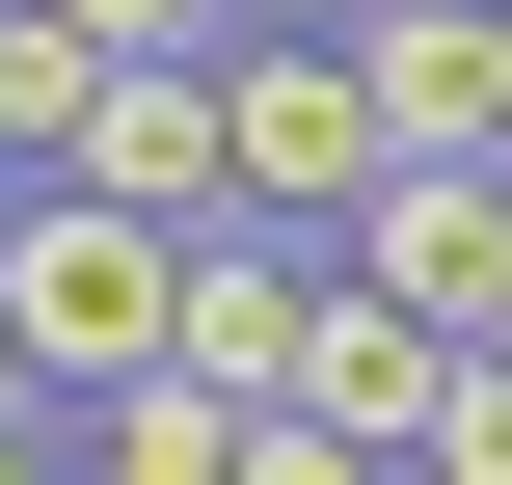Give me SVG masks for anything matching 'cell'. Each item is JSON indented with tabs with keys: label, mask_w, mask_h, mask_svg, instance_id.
I'll use <instances>...</instances> for the list:
<instances>
[{
	"label": "cell",
	"mask_w": 512,
	"mask_h": 485,
	"mask_svg": "<svg viewBox=\"0 0 512 485\" xmlns=\"http://www.w3.org/2000/svg\"><path fill=\"white\" fill-rule=\"evenodd\" d=\"M0 324H27L54 432H108V405L189 351V243H162V216H108V189H27V216H0Z\"/></svg>",
	"instance_id": "obj_1"
},
{
	"label": "cell",
	"mask_w": 512,
	"mask_h": 485,
	"mask_svg": "<svg viewBox=\"0 0 512 485\" xmlns=\"http://www.w3.org/2000/svg\"><path fill=\"white\" fill-rule=\"evenodd\" d=\"M216 135H243V216H297V243H351V216L405 189V135H378V54H351V27H243V54H216Z\"/></svg>",
	"instance_id": "obj_2"
},
{
	"label": "cell",
	"mask_w": 512,
	"mask_h": 485,
	"mask_svg": "<svg viewBox=\"0 0 512 485\" xmlns=\"http://www.w3.org/2000/svg\"><path fill=\"white\" fill-rule=\"evenodd\" d=\"M324 297H351V243H297V216H216L189 243V405H297V351H324Z\"/></svg>",
	"instance_id": "obj_3"
},
{
	"label": "cell",
	"mask_w": 512,
	"mask_h": 485,
	"mask_svg": "<svg viewBox=\"0 0 512 485\" xmlns=\"http://www.w3.org/2000/svg\"><path fill=\"white\" fill-rule=\"evenodd\" d=\"M351 297H405V324L512 351V189H486V162H405V189L351 216Z\"/></svg>",
	"instance_id": "obj_4"
},
{
	"label": "cell",
	"mask_w": 512,
	"mask_h": 485,
	"mask_svg": "<svg viewBox=\"0 0 512 485\" xmlns=\"http://www.w3.org/2000/svg\"><path fill=\"white\" fill-rule=\"evenodd\" d=\"M54 189H108V216H162V243H216V216H243V135H216V54H189V81H108Z\"/></svg>",
	"instance_id": "obj_5"
},
{
	"label": "cell",
	"mask_w": 512,
	"mask_h": 485,
	"mask_svg": "<svg viewBox=\"0 0 512 485\" xmlns=\"http://www.w3.org/2000/svg\"><path fill=\"white\" fill-rule=\"evenodd\" d=\"M432 405H459V324H405V297H324V351H297V405H270V432H351V459H432Z\"/></svg>",
	"instance_id": "obj_6"
},
{
	"label": "cell",
	"mask_w": 512,
	"mask_h": 485,
	"mask_svg": "<svg viewBox=\"0 0 512 485\" xmlns=\"http://www.w3.org/2000/svg\"><path fill=\"white\" fill-rule=\"evenodd\" d=\"M243 432H270V405H189V378H135V405L81 432V485H243Z\"/></svg>",
	"instance_id": "obj_7"
},
{
	"label": "cell",
	"mask_w": 512,
	"mask_h": 485,
	"mask_svg": "<svg viewBox=\"0 0 512 485\" xmlns=\"http://www.w3.org/2000/svg\"><path fill=\"white\" fill-rule=\"evenodd\" d=\"M54 27H81L108 81H189V54H243V0H54Z\"/></svg>",
	"instance_id": "obj_8"
},
{
	"label": "cell",
	"mask_w": 512,
	"mask_h": 485,
	"mask_svg": "<svg viewBox=\"0 0 512 485\" xmlns=\"http://www.w3.org/2000/svg\"><path fill=\"white\" fill-rule=\"evenodd\" d=\"M405 485H512V351H459V405H432V459Z\"/></svg>",
	"instance_id": "obj_9"
},
{
	"label": "cell",
	"mask_w": 512,
	"mask_h": 485,
	"mask_svg": "<svg viewBox=\"0 0 512 485\" xmlns=\"http://www.w3.org/2000/svg\"><path fill=\"white\" fill-rule=\"evenodd\" d=\"M243 485H405V459H351V432H243Z\"/></svg>",
	"instance_id": "obj_10"
},
{
	"label": "cell",
	"mask_w": 512,
	"mask_h": 485,
	"mask_svg": "<svg viewBox=\"0 0 512 485\" xmlns=\"http://www.w3.org/2000/svg\"><path fill=\"white\" fill-rule=\"evenodd\" d=\"M0 405H54V378H27V324H0Z\"/></svg>",
	"instance_id": "obj_11"
},
{
	"label": "cell",
	"mask_w": 512,
	"mask_h": 485,
	"mask_svg": "<svg viewBox=\"0 0 512 485\" xmlns=\"http://www.w3.org/2000/svg\"><path fill=\"white\" fill-rule=\"evenodd\" d=\"M324 27H432V0H324Z\"/></svg>",
	"instance_id": "obj_12"
},
{
	"label": "cell",
	"mask_w": 512,
	"mask_h": 485,
	"mask_svg": "<svg viewBox=\"0 0 512 485\" xmlns=\"http://www.w3.org/2000/svg\"><path fill=\"white\" fill-rule=\"evenodd\" d=\"M243 27H324V0H243Z\"/></svg>",
	"instance_id": "obj_13"
},
{
	"label": "cell",
	"mask_w": 512,
	"mask_h": 485,
	"mask_svg": "<svg viewBox=\"0 0 512 485\" xmlns=\"http://www.w3.org/2000/svg\"><path fill=\"white\" fill-rule=\"evenodd\" d=\"M0 216H27V189H0Z\"/></svg>",
	"instance_id": "obj_14"
}]
</instances>
